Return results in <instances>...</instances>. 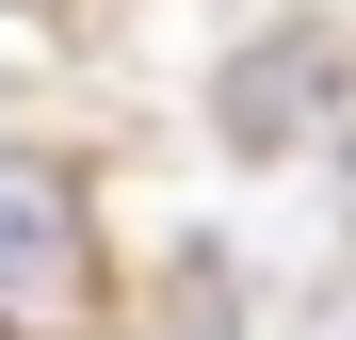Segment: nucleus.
<instances>
[{"label":"nucleus","instance_id":"f257e3e1","mask_svg":"<svg viewBox=\"0 0 356 340\" xmlns=\"http://www.w3.org/2000/svg\"><path fill=\"white\" fill-rule=\"evenodd\" d=\"M97 308V211L65 162H33V146H0V324L17 340H65Z\"/></svg>","mask_w":356,"mask_h":340},{"label":"nucleus","instance_id":"f03ea898","mask_svg":"<svg viewBox=\"0 0 356 340\" xmlns=\"http://www.w3.org/2000/svg\"><path fill=\"white\" fill-rule=\"evenodd\" d=\"M340 81H356V49L324 33V17H291V33H259V49H227L211 65V146L227 162H291L340 113Z\"/></svg>","mask_w":356,"mask_h":340}]
</instances>
